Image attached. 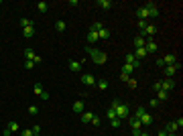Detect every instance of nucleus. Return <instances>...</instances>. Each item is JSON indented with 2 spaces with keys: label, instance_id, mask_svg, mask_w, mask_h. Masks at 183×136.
<instances>
[{
  "label": "nucleus",
  "instance_id": "nucleus-1",
  "mask_svg": "<svg viewBox=\"0 0 183 136\" xmlns=\"http://www.w3.org/2000/svg\"><path fill=\"white\" fill-rule=\"evenodd\" d=\"M110 108H114L116 118H118V120H128V116H130V108H128V104H122L120 100H114Z\"/></svg>",
  "mask_w": 183,
  "mask_h": 136
},
{
  "label": "nucleus",
  "instance_id": "nucleus-2",
  "mask_svg": "<svg viewBox=\"0 0 183 136\" xmlns=\"http://www.w3.org/2000/svg\"><path fill=\"white\" fill-rule=\"evenodd\" d=\"M86 51H88L90 55H92V61L96 63V65H104L106 63V53H102V51H98V49H94V47H86Z\"/></svg>",
  "mask_w": 183,
  "mask_h": 136
},
{
  "label": "nucleus",
  "instance_id": "nucleus-3",
  "mask_svg": "<svg viewBox=\"0 0 183 136\" xmlns=\"http://www.w3.org/2000/svg\"><path fill=\"white\" fill-rule=\"evenodd\" d=\"M130 120V130H132V136H138L141 134V130H142V124H141V120L138 118H134V116H128Z\"/></svg>",
  "mask_w": 183,
  "mask_h": 136
},
{
  "label": "nucleus",
  "instance_id": "nucleus-4",
  "mask_svg": "<svg viewBox=\"0 0 183 136\" xmlns=\"http://www.w3.org/2000/svg\"><path fill=\"white\" fill-rule=\"evenodd\" d=\"M163 71H165V75H167V77H173L177 71H181V61L173 63V65H165V67H163Z\"/></svg>",
  "mask_w": 183,
  "mask_h": 136
},
{
  "label": "nucleus",
  "instance_id": "nucleus-5",
  "mask_svg": "<svg viewBox=\"0 0 183 136\" xmlns=\"http://www.w3.org/2000/svg\"><path fill=\"white\" fill-rule=\"evenodd\" d=\"M159 85H161L163 91H171V89H175V88H177V83L173 81V77H165L163 81H159Z\"/></svg>",
  "mask_w": 183,
  "mask_h": 136
},
{
  "label": "nucleus",
  "instance_id": "nucleus-6",
  "mask_svg": "<svg viewBox=\"0 0 183 136\" xmlns=\"http://www.w3.org/2000/svg\"><path fill=\"white\" fill-rule=\"evenodd\" d=\"M155 35H157V27L155 25H147V27L141 31V37H144V39H153Z\"/></svg>",
  "mask_w": 183,
  "mask_h": 136
},
{
  "label": "nucleus",
  "instance_id": "nucleus-7",
  "mask_svg": "<svg viewBox=\"0 0 183 136\" xmlns=\"http://www.w3.org/2000/svg\"><path fill=\"white\" fill-rule=\"evenodd\" d=\"M157 43H155V39H147V43H144V51H147V55H153V53H157Z\"/></svg>",
  "mask_w": 183,
  "mask_h": 136
},
{
  "label": "nucleus",
  "instance_id": "nucleus-8",
  "mask_svg": "<svg viewBox=\"0 0 183 136\" xmlns=\"http://www.w3.org/2000/svg\"><path fill=\"white\" fill-rule=\"evenodd\" d=\"M144 6L149 8V18H157V16H159V8H157L155 2H147Z\"/></svg>",
  "mask_w": 183,
  "mask_h": 136
},
{
  "label": "nucleus",
  "instance_id": "nucleus-9",
  "mask_svg": "<svg viewBox=\"0 0 183 136\" xmlns=\"http://www.w3.org/2000/svg\"><path fill=\"white\" fill-rule=\"evenodd\" d=\"M138 120H141V124H142V126H151V124L155 122V120H153V116H151V114H147V112H142V114L138 116Z\"/></svg>",
  "mask_w": 183,
  "mask_h": 136
},
{
  "label": "nucleus",
  "instance_id": "nucleus-10",
  "mask_svg": "<svg viewBox=\"0 0 183 136\" xmlns=\"http://www.w3.org/2000/svg\"><path fill=\"white\" fill-rule=\"evenodd\" d=\"M81 83L83 85H96V77L92 73H83L81 75Z\"/></svg>",
  "mask_w": 183,
  "mask_h": 136
},
{
  "label": "nucleus",
  "instance_id": "nucleus-11",
  "mask_svg": "<svg viewBox=\"0 0 183 136\" xmlns=\"http://www.w3.org/2000/svg\"><path fill=\"white\" fill-rule=\"evenodd\" d=\"M136 16H138V21H147V18H149V8L147 6L136 8Z\"/></svg>",
  "mask_w": 183,
  "mask_h": 136
},
{
  "label": "nucleus",
  "instance_id": "nucleus-12",
  "mask_svg": "<svg viewBox=\"0 0 183 136\" xmlns=\"http://www.w3.org/2000/svg\"><path fill=\"white\" fill-rule=\"evenodd\" d=\"M163 59V65H173V63H177L179 59H177V55L169 53V55H165V57H161Z\"/></svg>",
  "mask_w": 183,
  "mask_h": 136
},
{
  "label": "nucleus",
  "instance_id": "nucleus-13",
  "mask_svg": "<svg viewBox=\"0 0 183 136\" xmlns=\"http://www.w3.org/2000/svg\"><path fill=\"white\" fill-rule=\"evenodd\" d=\"M144 43H147V39L138 35V37H134V41H132V47H134V49H141V47H144Z\"/></svg>",
  "mask_w": 183,
  "mask_h": 136
},
{
  "label": "nucleus",
  "instance_id": "nucleus-14",
  "mask_svg": "<svg viewBox=\"0 0 183 136\" xmlns=\"http://www.w3.org/2000/svg\"><path fill=\"white\" fill-rule=\"evenodd\" d=\"M132 55H134L136 59L141 61V59H144V57H147V51H144V47H141V49H134V51H132Z\"/></svg>",
  "mask_w": 183,
  "mask_h": 136
},
{
  "label": "nucleus",
  "instance_id": "nucleus-15",
  "mask_svg": "<svg viewBox=\"0 0 183 136\" xmlns=\"http://www.w3.org/2000/svg\"><path fill=\"white\" fill-rule=\"evenodd\" d=\"M177 130H179V128H177V126H175V122H169V124H167V126H165V132H167V134H177Z\"/></svg>",
  "mask_w": 183,
  "mask_h": 136
},
{
  "label": "nucleus",
  "instance_id": "nucleus-16",
  "mask_svg": "<svg viewBox=\"0 0 183 136\" xmlns=\"http://www.w3.org/2000/svg\"><path fill=\"white\" fill-rule=\"evenodd\" d=\"M94 118V112H81V122L83 124H90Z\"/></svg>",
  "mask_w": 183,
  "mask_h": 136
},
{
  "label": "nucleus",
  "instance_id": "nucleus-17",
  "mask_svg": "<svg viewBox=\"0 0 183 136\" xmlns=\"http://www.w3.org/2000/svg\"><path fill=\"white\" fill-rule=\"evenodd\" d=\"M71 110H73L75 114H81V112H83V102H81V100H77V102H73V106H71Z\"/></svg>",
  "mask_w": 183,
  "mask_h": 136
},
{
  "label": "nucleus",
  "instance_id": "nucleus-18",
  "mask_svg": "<svg viewBox=\"0 0 183 136\" xmlns=\"http://www.w3.org/2000/svg\"><path fill=\"white\" fill-rule=\"evenodd\" d=\"M157 100H159V102H167V100H169V91L159 89V91H157Z\"/></svg>",
  "mask_w": 183,
  "mask_h": 136
},
{
  "label": "nucleus",
  "instance_id": "nucleus-19",
  "mask_svg": "<svg viewBox=\"0 0 183 136\" xmlns=\"http://www.w3.org/2000/svg\"><path fill=\"white\" fill-rule=\"evenodd\" d=\"M22 37H25V39H31V37H35V27L22 28Z\"/></svg>",
  "mask_w": 183,
  "mask_h": 136
},
{
  "label": "nucleus",
  "instance_id": "nucleus-20",
  "mask_svg": "<svg viewBox=\"0 0 183 136\" xmlns=\"http://www.w3.org/2000/svg\"><path fill=\"white\" fill-rule=\"evenodd\" d=\"M96 41H100L98 39V33L96 31H88V43H96Z\"/></svg>",
  "mask_w": 183,
  "mask_h": 136
},
{
  "label": "nucleus",
  "instance_id": "nucleus-21",
  "mask_svg": "<svg viewBox=\"0 0 183 136\" xmlns=\"http://www.w3.org/2000/svg\"><path fill=\"white\" fill-rule=\"evenodd\" d=\"M98 6L104 8V10H108V8H112V2H110V0H98Z\"/></svg>",
  "mask_w": 183,
  "mask_h": 136
},
{
  "label": "nucleus",
  "instance_id": "nucleus-22",
  "mask_svg": "<svg viewBox=\"0 0 183 136\" xmlns=\"http://www.w3.org/2000/svg\"><path fill=\"white\" fill-rule=\"evenodd\" d=\"M98 39H110V31L108 28H100L98 31Z\"/></svg>",
  "mask_w": 183,
  "mask_h": 136
},
{
  "label": "nucleus",
  "instance_id": "nucleus-23",
  "mask_svg": "<svg viewBox=\"0 0 183 136\" xmlns=\"http://www.w3.org/2000/svg\"><path fill=\"white\" fill-rule=\"evenodd\" d=\"M132 71H134L132 65H128V63H124V65H122V75H130Z\"/></svg>",
  "mask_w": 183,
  "mask_h": 136
},
{
  "label": "nucleus",
  "instance_id": "nucleus-24",
  "mask_svg": "<svg viewBox=\"0 0 183 136\" xmlns=\"http://www.w3.org/2000/svg\"><path fill=\"white\" fill-rule=\"evenodd\" d=\"M35 6H37V10H39V12H47V2H45V0H41V2H37Z\"/></svg>",
  "mask_w": 183,
  "mask_h": 136
},
{
  "label": "nucleus",
  "instance_id": "nucleus-25",
  "mask_svg": "<svg viewBox=\"0 0 183 136\" xmlns=\"http://www.w3.org/2000/svg\"><path fill=\"white\" fill-rule=\"evenodd\" d=\"M69 69H71V71H80V69H81V63L71 59V61H69Z\"/></svg>",
  "mask_w": 183,
  "mask_h": 136
},
{
  "label": "nucleus",
  "instance_id": "nucleus-26",
  "mask_svg": "<svg viewBox=\"0 0 183 136\" xmlns=\"http://www.w3.org/2000/svg\"><path fill=\"white\" fill-rule=\"evenodd\" d=\"M8 130H10V134H12V132H20V126L16 122H8V126H6Z\"/></svg>",
  "mask_w": 183,
  "mask_h": 136
},
{
  "label": "nucleus",
  "instance_id": "nucleus-27",
  "mask_svg": "<svg viewBox=\"0 0 183 136\" xmlns=\"http://www.w3.org/2000/svg\"><path fill=\"white\" fill-rule=\"evenodd\" d=\"M55 31H57V33H63V31H65V22L63 21H55Z\"/></svg>",
  "mask_w": 183,
  "mask_h": 136
},
{
  "label": "nucleus",
  "instance_id": "nucleus-28",
  "mask_svg": "<svg viewBox=\"0 0 183 136\" xmlns=\"http://www.w3.org/2000/svg\"><path fill=\"white\" fill-rule=\"evenodd\" d=\"M96 85H98V89H108V79H98Z\"/></svg>",
  "mask_w": 183,
  "mask_h": 136
},
{
  "label": "nucleus",
  "instance_id": "nucleus-29",
  "mask_svg": "<svg viewBox=\"0 0 183 136\" xmlns=\"http://www.w3.org/2000/svg\"><path fill=\"white\" fill-rule=\"evenodd\" d=\"M19 25H20L22 28H27V27H33V21H31V18H20Z\"/></svg>",
  "mask_w": 183,
  "mask_h": 136
},
{
  "label": "nucleus",
  "instance_id": "nucleus-30",
  "mask_svg": "<svg viewBox=\"0 0 183 136\" xmlns=\"http://www.w3.org/2000/svg\"><path fill=\"white\" fill-rule=\"evenodd\" d=\"M25 57H27V61H33V59H35L33 49H25Z\"/></svg>",
  "mask_w": 183,
  "mask_h": 136
},
{
  "label": "nucleus",
  "instance_id": "nucleus-31",
  "mask_svg": "<svg viewBox=\"0 0 183 136\" xmlns=\"http://www.w3.org/2000/svg\"><path fill=\"white\" fill-rule=\"evenodd\" d=\"M33 91H35L37 95H41L43 91H45V89H43V85H41V83H35V85H33Z\"/></svg>",
  "mask_w": 183,
  "mask_h": 136
},
{
  "label": "nucleus",
  "instance_id": "nucleus-32",
  "mask_svg": "<svg viewBox=\"0 0 183 136\" xmlns=\"http://www.w3.org/2000/svg\"><path fill=\"white\" fill-rule=\"evenodd\" d=\"M106 118H108V120H114V118H116L114 108H108V110H106Z\"/></svg>",
  "mask_w": 183,
  "mask_h": 136
},
{
  "label": "nucleus",
  "instance_id": "nucleus-33",
  "mask_svg": "<svg viewBox=\"0 0 183 136\" xmlns=\"http://www.w3.org/2000/svg\"><path fill=\"white\" fill-rule=\"evenodd\" d=\"M100 28H104V25H102V22H94V25L90 27V31H96V33H98Z\"/></svg>",
  "mask_w": 183,
  "mask_h": 136
},
{
  "label": "nucleus",
  "instance_id": "nucleus-34",
  "mask_svg": "<svg viewBox=\"0 0 183 136\" xmlns=\"http://www.w3.org/2000/svg\"><path fill=\"white\" fill-rule=\"evenodd\" d=\"M120 122H122V120L114 118V120H110V126H112V128H120Z\"/></svg>",
  "mask_w": 183,
  "mask_h": 136
},
{
  "label": "nucleus",
  "instance_id": "nucleus-35",
  "mask_svg": "<svg viewBox=\"0 0 183 136\" xmlns=\"http://www.w3.org/2000/svg\"><path fill=\"white\" fill-rule=\"evenodd\" d=\"M29 114L37 116V114H39V108H37V106H29Z\"/></svg>",
  "mask_w": 183,
  "mask_h": 136
},
{
  "label": "nucleus",
  "instance_id": "nucleus-36",
  "mask_svg": "<svg viewBox=\"0 0 183 136\" xmlns=\"http://www.w3.org/2000/svg\"><path fill=\"white\" fill-rule=\"evenodd\" d=\"M159 104H161V102H159L157 98H153V100L149 102V106H151V108H159Z\"/></svg>",
  "mask_w": 183,
  "mask_h": 136
},
{
  "label": "nucleus",
  "instance_id": "nucleus-37",
  "mask_svg": "<svg viewBox=\"0 0 183 136\" xmlns=\"http://www.w3.org/2000/svg\"><path fill=\"white\" fill-rule=\"evenodd\" d=\"M20 136H33V130L27 128V130H20Z\"/></svg>",
  "mask_w": 183,
  "mask_h": 136
},
{
  "label": "nucleus",
  "instance_id": "nucleus-38",
  "mask_svg": "<svg viewBox=\"0 0 183 136\" xmlns=\"http://www.w3.org/2000/svg\"><path fill=\"white\" fill-rule=\"evenodd\" d=\"M92 124H94V126H100V124H102V120H100V118H98V116L94 114V118H92Z\"/></svg>",
  "mask_w": 183,
  "mask_h": 136
},
{
  "label": "nucleus",
  "instance_id": "nucleus-39",
  "mask_svg": "<svg viewBox=\"0 0 183 136\" xmlns=\"http://www.w3.org/2000/svg\"><path fill=\"white\" fill-rule=\"evenodd\" d=\"M142 112H147V110L142 108V106H138V108H136V112H134V118H138V116H141Z\"/></svg>",
  "mask_w": 183,
  "mask_h": 136
},
{
  "label": "nucleus",
  "instance_id": "nucleus-40",
  "mask_svg": "<svg viewBox=\"0 0 183 136\" xmlns=\"http://www.w3.org/2000/svg\"><path fill=\"white\" fill-rule=\"evenodd\" d=\"M126 83H128L130 88H136V79H132V77H128V79H126Z\"/></svg>",
  "mask_w": 183,
  "mask_h": 136
},
{
  "label": "nucleus",
  "instance_id": "nucleus-41",
  "mask_svg": "<svg viewBox=\"0 0 183 136\" xmlns=\"http://www.w3.org/2000/svg\"><path fill=\"white\" fill-rule=\"evenodd\" d=\"M33 67H35L33 61H25V69H33Z\"/></svg>",
  "mask_w": 183,
  "mask_h": 136
},
{
  "label": "nucleus",
  "instance_id": "nucleus-42",
  "mask_svg": "<svg viewBox=\"0 0 183 136\" xmlns=\"http://www.w3.org/2000/svg\"><path fill=\"white\" fill-rule=\"evenodd\" d=\"M39 98H41V100H45V102H47V100H49V94H47V91H43V94H41Z\"/></svg>",
  "mask_w": 183,
  "mask_h": 136
},
{
  "label": "nucleus",
  "instance_id": "nucleus-43",
  "mask_svg": "<svg viewBox=\"0 0 183 136\" xmlns=\"http://www.w3.org/2000/svg\"><path fill=\"white\" fill-rule=\"evenodd\" d=\"M138 27H141V31H142V28L147 27V21H138Z\"/></svg>",
  "mask_w": 183,
  "mask_h": 136
},
{
  "label": "nucleus",
  "instance_id": "nucleus-44",
  "mask_svg": "<svg viewBox=\"0 0 183 136\" xmlns=\"http://www.w3.org/2000/svg\"><path fill=\"white\" fill-rule=\"evenodd\" d=\"M153 89H155V91H159V89H161V85H159V81H155V83H153Z\"/></svg>",
  "mask_w": 183,
  "mask_h": 136
},
{
  "label": "nucleus",
  "instance_id": "nucleus-45",
  "mask_svg": "<svg viewBox=\"0 0 183 136\" xmlns=\"http://www.w3.org/2000/svg\"><path fill=\"white\" fill-rule=\"evenodd\" d=\"M157 136H169V134H167L165 130H159V134H157Z\"/></svg>",
  "mask_w": 183,
  "mask_h": 136
},
{
  "label": "nucleus",
  "instance_id": "nucleus-46",
  "mask_svg": "<svg viewBox=\"0 0 183 136\" xmlns=\"http://www.w3.org/2000/svg\"><path fill=\"white\" fill-rule=\"evenodd\" d=\"M138 136H151V134H149V132H142V130H141V134H138Z\"/></svg>",
  "mask_w": 183,
  "mask_h": 136
},
{
  "label": "nucleus",
  "instance_id": "nucleus-47",
  "mask_svg": "<svg viewBox=\"0 0 183 136\" xmlns=\"http://www.w3.org/2000/svg\"><path fill=\"white\" fill-rule=\"evenodd\" d=\"M171 136H181V134H179V132H177V134H171Z\"/></svg>",
  "mask_w": 183,
  "mask_h": 136
},
{
  "label": "nucleus",
  "instance_id": "nucleus-48",
  "mask_svg": "<svg viewBox=\"0 0 183 136\" xmlns=\"http://www.w3.org/2000/svg\"><path fill=\"white\" fill-rule=\"evenodd\" d=\"M0 6H2V2H0Z\"/></svg>",
  "mask_w": 183,
  "mask_h": 136
},
{
  "label": "nucleus",
  "instance_id": "nucleus-49",
  "mask_svg": "<svg viewBox=\"0 0 183 136\" xmlns=\"http://www.w3.org/2000/svg\"><path fill=\"white\" fill-rule=\"evenodd\" d=\"M0 136H2V132H0Z\"/></svg>",
  "mask_w": 183,
  "mask_h": 136
},
{
  "label": "nucleus",
  "instance_id": "nucleus-50",
  "mask_svg": "<svg viewBox=\"0 0 183 136\" xmlns=\"http://www.w3.org/2000/svg\"><path fill=\"white\" fill-rule=\"evenodd\" d=\"M2 136H4V134H2Z\"/></svg>",
  "mask_w": 183,
  "mask_h": 136
}]
</instances>
